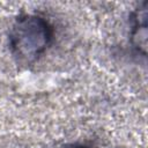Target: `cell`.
Listing matches in <instances>:
<instances>
[{
    "label": "cell",
    "instance_id": "cell-1",
    "mask_svg": "<svg viewBox=\"0 0 148 148\" xmlns=\"http://www.w3.org/2000/svg\"><path fill=\"white\" fill-rule=\"evenodd\" d=\"M52 35V27L44 17L35 14L18 16L9 31L10 51L20 61L31 62L44 53Z\"/></svg>",
    "mask_w": 148,
    "mask_h": 148
},
{
    "label": "cell",
    "instance_id": "cell-2",
    "mask_svg": "<svg viewBox=\"0 0 148 148\" xmlns=\"http://www.w3.org/2000/svg\"><path fill=\"white\" fill-rule=\"evenodd\" d=\"M131 40L133 46L142 56L146 54L147 49V7L143 6L135 10L133 15V24L131 31Z\"/></svg>",
    "mask_w": 148,
    "mask_h": 148
},
{
    "label": "cell",
    "instance_id": "cell-3",
    "mask_svg": "<svg viewBox=\"0 0 148 148\" xmlns=\"http://www.w3.org/2000/svg\"><path fill=\"white\" fill-rule=\"evenodd\" d=\"M56 148H87L84 145H81V143H74V142H71V143H64V145H60Z\"/></svg>",
    "mask_w": 148,
    "mask_h": 148
}]
</instances>
